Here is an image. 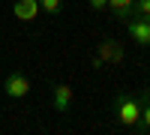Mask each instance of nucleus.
<instances>
[{
    "instance_id": "1",
    "label": "nucleus",
    "mask_w": 150,
    "mask_h": 135,
    "mask_svg": "<svg viewBox=\"0 0 150 135\" xmlns=\"http://www.w3.org/2000/svg\"><path fill=\"white\" fill-rule=\"evenodd\" d=\"M114 111H117L123 126H138V120H141V99L132 96V93H120L114 99Z\"/></svg>"
},
{
    "instance_id": "2",
    "label": "nucleus",
    "mask_w": 150,
    "mask_h": 135,
    "mask_svg": "<svg viewBox=\"0 0 150 135\" xmlns=\"http://www.w3.org/2000/svg\"><path fill=\"white\" fill-rule=\"evenodd\" d=\"M3 90H6V96H12V99H24V96L30 93V81H27L24 72H9L6 81H3Z\"/></svg>"
},
{
    "instance_id": "3",
    "label": "nucleus",
    "mask_w": 150,
    "mask_h": 135,
    "mask_svg": "<svg viewBox=\"0 0 150 135\" xmlns=\"http://www.w3.org/2000/svg\"><path fill=\"white\" fill-rule=\"evenodd\" d=\"M126 24H129V36L138 45H150V15H135Z\"/></svg>"
},
{
    "instance_id": "4",
    "label": "nucleus",
    "mask_w": 150,
    "mask_h": 135,
    "mask_svg": "<svg viewBox=\"0 0 150 135\" xmlns=\"http://www.w3.org/2000/svg\"><path fill=\"white\" fill-rule=\"evenodd\" d=\"M96 57L102 60V63H120L123 60V45L117 39H102L96 45Z\"/></svg>"
},
{
    "instance_id": "5",
    "label": "nucleus",
    "mask_w": 150,
    "mask_h": 135,
    "mask_svg": "<svg viewBox=\"0 0 150 135\" xmlns=\"http://www.w3.org/2000/svg\"><path fill=\"white\" fill-rule=\"evenodd\" d=\"M18 21H33L39 15V0H15V6H12Z\"/></svg>"
},
{
    "instance_id": "6",
    "label": "nucleus",
    "mask_w": 150,
    "mask_h": 135,
    "mask_svg": "<svg viewBox=\"0 0 150 135\" xmlns=\"http://www.w3.org/2000/svg\"><path fill=\"white\" fill-rule=\"evenodd\" d=\"M108 6L114 12V18H120V21H129L135 15V0H108Z\"/></svg>"
},
{
    "instance_id": "7",
    "label": "nucleus",
    "mask_w": 150,
    "mask_h": 135,
    "mask_svg": "<svg viewBox=\"0 0 150 135\" xmlns=\"http://www.w3.org/2000/svg\"><path fill=\"white\" fill-rule=\"evenodd\" d=\"M72 105V87L69 84H57L54 87V108L57 111H69Z\"/></svg>"
},
{
    "instance_id": "8",
    "label": "nucleus",
    "mask_w": 150,
    "mask_h": 135,
    "mask_svg": "<svg viewBox=\"0 0 150 135\" xmlns=\"http://www.w3.org/2000/svg\"><path fill=\"white\" fill-rule=\"evenodd\" d=\"M138 99H141V120H138V129H150V90H144Z\"/></svg>"
},
{
    "instance_id": "9",
    "label": "nucleus",
    "mask_w": 150,
    "mask_h": 135,
    "mask_svg": "<svg viewBox=\"0 0 150 135\" xmlns=\"http://www.w3.org/2000/svg\"><path fill=\"white\" fill-rule=\"evenodd\" d=\"M39 9H42V12H48V15H60L63 3H60V0H39Z\"/></svg>"
},
{
    "instance_id": "10",
    "label": "nucleus",
    "mask_w": 150,
    "mask_h": 135,
    "mask_svg": "<svg viewBox=\"0 0 150 135\" xmlns=\"http://www.w3.org/2000/svg\"><path fill=\"white\" fill-rule=\"evenodd\" d=\"M135 15H150V0H135Z\"/></svg>"
},
{
    "instance_id": "11",
    "label": "nucleus",
    "mask_w": 150,
    "mask_h": 135,
    "mask_svg": "<svg viewBox=\"0 0 150 135\" xmlns=\"http://www.w3.org/2000/svg\"><path fill=\"white\" fill-rule=\"evenodd\" d=\"M90 6H93V9H105L108 0H90Z\"/></svg>"
}]
</instances>
